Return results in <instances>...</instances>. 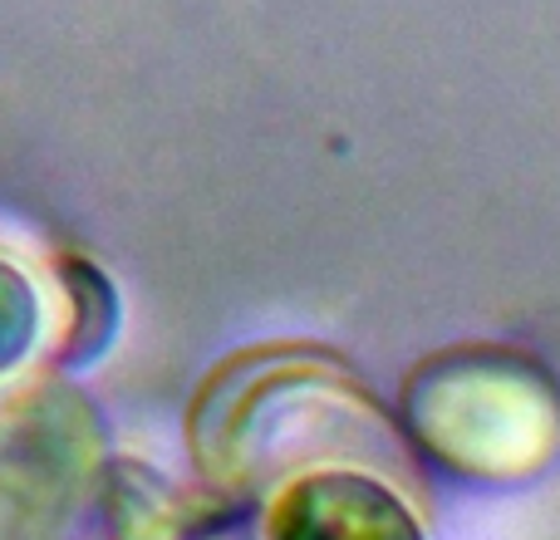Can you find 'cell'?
Here are the masks:
<instances>
[{
	"label": "cell",
	"instance_id": "cell-1",
	"mask_svg": "<svg viewBox=\"0 0 560 540\" xmlns=\"http://www.w3.org/2000/svg\"><path fill=\"white\" fill-rule=\"evenodd\" d=\"M202 472L232 502H246L266 477L398 457L384 408L354 368L319 349H256L207 378L187 418Z\"/></svg>",
	"mask_w": 560,
	"mask_h": 540
},
{
	"label": "cell",
	"instance_id": "cell-2",
	"mask_svg": "<svg viewBox=\"0 0 560 540\" xmlns=\"http://www.w3.org/2000/svg\"><path fill=\"white\" fill-rule=\"evenodd\" d=\"M418 447L457 472H526L556 437V394L546 374L502 349H453L404 388Z\"/></svg>",
	"mask_w": 560,
	"mask_h": 540
},
{
	"label": "cell",
	"instance_id": "cell-3",
	"mask_svg": "<svg viewBox=\"0 0 560 540\" xmlns=\"http://www.w3.org/2000/svg\"><path fill=\"white\" fill-rule=\"evenodd\" d=\"M94 408L65 384L0 403V540H65L98 482Z\"/></svg>",
	"mask_w": 560,
	"mask_h": 540
},
{
	"label": "cell",
	"instance_id": "cell-4",
	"mask_svg": "<svg viewBox=\"0 0 560 540\" xmlns=\"http://www.w3.org/2000/svg\"><path fill=\"white\" fill-rule=\"evenodd\" d=\"M266 540H423V526L378 472L315 467L276 492Z\"/></svg>",
	"mask_w": 560,
	"mask_h": 540
},
{
	"label": "cell",
	"instance_id": "cell-5",
	"mask_svg": "<svg viewBox=\"0 0 560 540\" xmlns=\"http://www.w3.org/2000/svg\"><path fill=\"white\" fill-rule=\"evenodd\" d=\"M236 516V502H207L128 457H108L74 531L84 540H197L202 531Z\"/></svg>",
	"mask_w": 560,
	"mask_h": 540
},
{
	"label": "cell",
	"instance_id": "cell-6",
	"mask_svg": "<svg viewBox=\"0 0 560 540\" xmlns=\"http://www.w3.org/2000/svg\"><path fill=\"white\" fill-rule=\"evenodd\" d=\"M59 280H65L69 300H79V319L65 329V344H59V364L74 368V364H89L108 344V334L118 325V305H114V285L84 256H65L59 261Z\"/></svg>",
	"mask_w": 560,
	"mask_h": 540
},
{
	"label": "cell",
	"instance_id": "cell-7",
	"mask_svg": "<svg viewBox=\"0 0 560 540\" xmlns=\"http://www.w3.org/2000/svg\"><path fill=\"white\" fill-rule=\"evenodd\" d=\"M35 325H39V309H35V295H30L25 275L0 261V374L25 359Z\"/></svg>",
	"mask_w": 560,
	"mask_h": 540
}]
</instances>
